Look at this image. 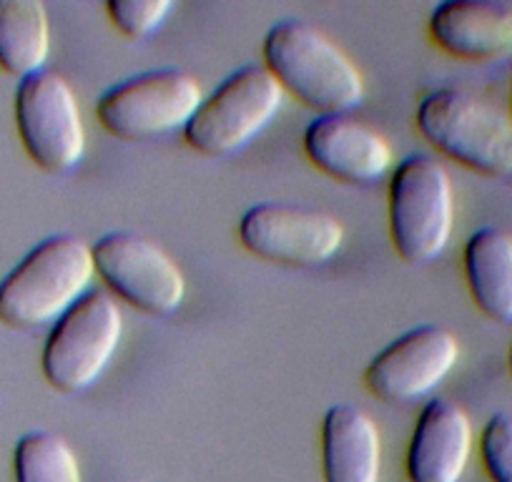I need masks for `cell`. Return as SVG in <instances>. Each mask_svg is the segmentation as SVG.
Returning a JSON list of instances; mask_svg holds the SVG:
<instances>
[{"instance_id":"9a60e30c","label":"cell","mask_w":512,"mask_h":482,"mask_svg":"<svg viewBox=\"0 0 512 482\" xmlns=\"http://www.w3.org/2000/svg\"><path fill=\"white\" fill-rule=\"evenodd\" d=\"M322 475L324 482H379L382 435L367 412L329 407L322 420Z\"/></svg>"},{"instance_id":"9c48e42d","label":"cell","mask_w":512,"mask_h":482,"mask_svg":"<svg viewBox=\"0 0 512 482\" xmlns=\"http://www.w3.org/2000/svg\"><path fill=\"white\" fill-rule=\"evenodd\" d=\"M91 249L96 277L113 297L151 317L181 309L186 277L156 241L134 231H108Z\"/></svg>"},{"instance_id":"4fadbf2b","label":"cell","mask_w":512,"mask_h":482,"mask_svg":"<svg viewBox=\"0 0 512 482\" xmlns=\"http://www.w3.org/2000/svg\"><path fill=\"white\" fill-rule=\"evenodd\" d=\"M430 41L457 61L487 63L512 56L510 0H447L432 8Z\"/></svg>"},{"instance_id":"8992f818","label":"cell","mask_w":512,"mask_h":482,"mask_svg":"<svg viewBox=\"0 0 512 482\" xmlns=\"http://www.w3.org/2000/svg\"><path fill=\"white\" fill-rule=\"evenodd\" d=\"M123 337V314L106 289H91L48 332L41 370L48 385L76 395L98 382Z\"/></svg>"},{"instance_id":"ac0fdd59","label":"cell","mask_w":512,"mask_h":482,"mask_svg":"<svg viewBox=\"0 0 512 482\" xmlns=\"http://www.w3.org/2000/svg\"><path fill=\"white\" fill-rule=\"evenodd\" d=\"M16 482H83L81 462L71 442L58 432L33 430L13 452Z\"/></svg>"},{"instance_id":"8fae6325","label":"cell","mask_w":512,"mask_h":482,"mask_svg":"<svg viewBox=\"0 0 512 482\" xmlns=\"http://www.w3.org/2000/svg\"><path fill=\"white\" fill-rule=\"evenodd\" d=\"M460 362V342L437 324H422L392 339L364 370L369 395L387 405H410L442 385Z\"/></svg>"},{"instance_id":"6da1fadb","label":"cell","mask_w":512,"mask_h":482,"mask_svg":"<svg viewBox=\"0 0 512 482\" xmlns=\"http://www.w3.org/2000/svg\"><path fill=\"white\" fill-rule=\"evenodd\" d=\"M262 58L284 96L297 98L317 116H344L362 106L367 96L357 63L307 21L289 18L269 28Z\"/></svg>"},{"instance_id":"44dd1931","label":"cell","mask_w":512,"mask_h":482,"mask_svg":"<svg viewBox=\"0 0 512 482\" xmlns=\"http://www.w3.org/2000/svg\"><path fill=\"white\" fill-rule=\"evenodd\" d=\"M507 370H510V377H512V344H510V352H507Z\"/></svg>"},{"instance_id":"ffe728a7","label":"cell","mask_w":512,"mask_h":482,"mask_svg":"<svg viewBox=\"0 0 512 482\" xmlns=\"http://www.w3.org/2000/svg\"><path fill=\"white\" fill-rule=\"evenodd\" d=\"M480 460L492 482H512V415L497 412L482 427Z\"/></svg>"},{"instance_id":"2e32d148","label":"cell","mask_w":512,"mask_h":482,"mask_svg":"<svg viewBox=\"0 0 512 482\" xmlns=\"http://www.w3.org/2000/svg\"><path fill=\"white\" fill-rule=\"evenodd\" d=\"M467 292L490 322H512V234L497 226L472 231L462 252Z\"/></svg>"},{"instance_id":"5b68a950","label":"cell","mask_w":512,"mask_h":482,"mask_svg":"<svg viewBox=\"0 0 512 482\" xmlns=\"http://www.w3.org/2000/svg\"><path fill=\"white\" fill-rule=\"evenodd\" d=\"M284 106V91L264 66H241L226 76L184 126V141L209 159L239 154L272 124Z\"/></svg>"},{"instance_id":"30bf717a","label":"cell","mask_w":512,"mask_h":482,"mask_svg":"<svg viewBox=\"0 0 512 482\" xmlns=\"http://www.w3.org/2000/svg\"><path fill=\"white\" fill-rule=\"evenodd\" d=\"M236 236L256 259L279 267L312 269L337 257L344 244V226L327 211L269 201L244 211Z\"/></svg>"},{"instance_id":"ba28073f","label":"cell","mask_w":512,"mask_h":482,"mask_svg":"<svg viewBox=\"0 0 512 482\" xmlns=\"http://www.w3.org/2000/svg\"><path fill=\"white\" fill-rule=\"evenodd\" d=\"M16 129L33 164L48 174L73 171L86 156V124L78 96L56 71L46 68L18 83Z\"/></svg>"},{"instance_id":"d6986e66","label":"cell","mask_w":512,"mask_h":482,"mask_svg":"<svg viewBox=\"0 0 512 482\" xmlns=\"http://www.w3.org/2000/svg\"><path fill=\"white\" fill-rule=\"evenodd\" d=\"M171 11H174L171 0H108L106 3L111 26L131 41H141L159 31Z\"/></svg>"},{"instance_id":"7c38bea8","label":"cell","mask_w":512,"mask_h":482,"mask_svg":"<svg viewBox=\"0 0 512 482\" xmlns=\"http://www.w3.org/2000/svg\"><path fill=\"white\" fill-rule=\"evenodd\" d=\"M302 149L314 169L342 184H377L395 166L390 141L349 113L314 118L304 131Z\"/></svg>"},{"instance_id":"277c9868","label":"cell","mask_w":512,"mask_h":482,"mask_svg":"<svg viewBox=\"0 0 512 482\" xmlns=\"http://www.w3.org/2000/svg\"><path fill=\"white\" fill-rule=\"evenodd\" d=\"M390 236L405 264H430L450 247L455 231V186L430 154H410L392 169L387 189Z\"/></svg>"},{"instance_id":"7a4b0ae2","label":"cell","mask_w":512,"mask_h":482,"mask_svg":"<svg viewBox=\"0 0 512 482\" xmlns=\"http://www.w3.org/2000/svg\"><path fill=\"white\" fill-rule=\"evenodd\" d=\"M96 279L93 249L73 234H56L31 249L0 282V322L13 329L53 327Z\"/></svg>"},{"instance_id":"3957f363","label":"cell","mask_w":512,"mask_h":482,"mask_svg":"<svg viewBox=\"0 0 512 482\" xmlns=\"http://www.w3.org/2000/svg\"><path fill=\"white\" fill-rule=\"evenodd\" d=\"M417 131L445 159L480 176H512V116L462 88H435L417 106Z\"/></svg>"},{"instance_id":"7402d4cb","label":"cell","mask_w":512,"mask_h":482,"mask_svg":"<svg viewBox=\"0 0 512 482\" xmlns=\"http://www.w3.org/2000/svg\"><path fill=\"white\" fill-rule=\"evenodd\" d=\"M510 116H512V88H510Z\"/></svg>"},{"instance_id":"5bb4252c","label":"cell","mask_w":512,"mask_h":482,"mask_svg":"<svg viewBox=\"0 0 512 482\" xmlns=\"http://www.w3.org/2000/svg\"><path fill=\"white\" fill-rule=\"evenodd\" d=\"M475 432L462 407L432 400L422 407L407 447L410 482H460L470 465Z\"/></svg>"},{"instance_id":"e0dca14e","label":"cell","mask_w":512,"mask_h":482,"mask_svg":"<svg viewBox=\"0 0 512 482\" xmlns=\"http://www.w3.org/2000/svg\"><path fill=\"white\" fill-rule=\"evenodd\" d=\"M51 58V18L38 0H0V68L28 78Z\"/></svg>"},{"instance_id":"52a82bcc","label":"cell","mask_w":512,"mask_h":482,"mask_svg":"<svg viewBox=\"0 0 512 482\" xmlns=\"http://www.w3.org/2000/svg\"><path fill=\"white\" fill-rule=\"evenodd\" d=\"M201 101L196 76L181 68H154L106 88L96 101V118L116 139L151 141L184 131Z\"/></svg>"}]
</instances>
